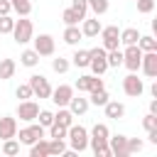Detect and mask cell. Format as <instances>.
I'll list each match as a JSON object with an SVG mask.
<instances>
[{"mask_svg": "<svg viewBox=\"0 0 157 157\" xmlns=\"http://www.w3.org/2000/svg\"><path fill=\"white\" fill-rule=\"evenodd\" d=\"M66 142H69V150H74L76 155L78 152H86L88 150V130L83 125L71 123L69 130H66Z\"/></svg>", "mask_w": 157, "mask_h": 157, "instance_id": "cell-1", "label": "cell"}, {"mask_svg": "<svg viewBox=\"0 0 157 157\" xmlns=\"http://www.w3.org/2000/svg\"><path fill=\"white\" fill-rule=\"evenodd\" d=\"M150 113H155V115H157V98H152V101H150Z\"/></svg>", "mask_w": 157, "mask_h": 157, "instance_id": "cell-45", "label": "cell"}, {"mask_svg": "<svg viewBox=\"0 0 157 157\" xmlns=\"http://www.w3.org/2000/svg\"><path fill=\"white\" fill-rule=\"evenodd\" d=\"M15 27V20L10 15H0V34H10Z\"/></svg>", "mask_w": 157, "mask_h": 157, "instance_id": "cell-39", "label": "cell"}, {"mask_svg": "<svg viewBox=\"0 0 157 157\" xmlns=\"http://www.w3.org/2000/svg\"><path fill=\"white\" fill-rule=\"evenodd\" d=\"M27 83L32 86L34 98H49V96H52V83H49V78H47L44 74H32Z\"/></svg>", "mask_w": 157, "mask_h": 157, "instance_id": "cell-6", "label": "cell"}, {"mask_svg": "<svg viewBox=\"0 0 157 157\" xmlns=\"http://www.w3.org/2000/svg\"><path fill=\"white\" fill-rule=\"evenodd\" d=\"M140 71H142L147 78H155V76H157V52H142Z\"/></svg>", "mask_w": 157, "mask_h": 157, "instance_id": "cell-14", "label": "cell"}, {"mask_svg": "<svg viewBox=\"0 0 157 157\" xmlns=\"http://www.w3.org/2000/svg\"><path fill=\"white\" fill-rule=\"evenodd\" d=\"M142 128L150 132V130H157V115L155 113H147L145 118H142Z\"/></svg>", "mask_w": 157, "mask_h": 157, "instance_id": "cell-41", "label": "cell"}, {"mask_svg": "<svg viewBox=\"0 0 157 157\" xmlns=\"http://www.w3.org/2000/svg\"><path fill=\"white\" fill-rule=\"evenodd\" d=\"M32 42H34V52L39 54V56H54V52H56V42H54V37L52 34H39V37H32Z\"/></svg>", "mask_w": 157, "mask_h": 157, "instance_id": "cell-10", "label": "cell"}, {"mask_svg": "<svg viewBox=\"0 0 157 157\" xmlns=\"http://www.w3.org/2000/svg\"><path fill=\"white\" fill-rule=\"evenodd\" d=\"M74 118H76V115H74L66 105H64V108H59V110L54 113V123H59V125H64V128H69V125L74 123Z\"/></svg>", "mask_w": 157, "mask_h": 157, "instance_id": "cell-27", "label": "cell"}, {"mask_svg": "<svg viewBox=\"0 0 157 157\" xmlns=\"http://www.w3.org/2000/svg\"><path fill=\"white\" fill-rule=\"evenodd\" d=\"M120 44L123 47H128V44H137V39H140V29L137 27H125V29H120Z\"/></svg>", "mask_w": 157, "mask_h": 157, "instance_id": "cell-21", "label": "cell"}, {"mask_svg": "<svg viewBox=\"0 0 157 157\" xmlns=\"http://www.w3.org/2000/svg\"><path fill=\"white\" fill-rule=\"evenodd\" d=\"M69 150V145H66V140H56V137H52L49 140V155H54V157H59V155H64Z\"/></svg>", "mask_w": 157, "mask_h": 157, "instance_id": "cell-34", "label": "cell"}, {"mask_svg": "<svg viewBox=\"0 0 157 157\" xmlns=\"http://www.w3.org/2000/svg\"><path fill=\"white\" fill-rule=\"evenodd\" d=\"M15 96H17L20 101H27V98H34V93H32V86H29V83H20V86L15 88Z\"/></svg>", "mask_w": 157, "mask_h": 157, "instance_id": "cell-36", "label": "cell"}, {"mask_svg": "<svg viewBox=\"0 0 157 157\" xmlns=\"http://www.w3.org/2000/svg\"><path fill=\"white\" fill-rule=\"evenodd\" d=\"M108 7H110V2H108V0H88V10H91L96 17L105 15V12H108Z\"/></svg>", "mask_w": 157, "mask_h": 157, "instance_id": "cell-31", "label": "cell"}, {"mask_svg": "<svg viewBox=\"0 0 157 157\" xmlns=\"http://www.w3.org/2000/svg\"><path fill=\"white\" fill-rule=\"evenodd\" d=\"M101 39H103V49L108 52V49H118L120 47V29H118V25H108V27H101Z\"/></svg>", "mask_w": 157, "mask_h": 157, "instance_id": "cell-12", "label": "cell"}, {"mask_svg": "<svg viewBox=\"0 0 157 157\" xmlns=\"http://www.w3.org/2000/svg\"><path fill=\"white\" fill-rule=\"evenodd\" d=\"M71 7H74L81 17H86V15H88V0H71Z\"/></svg>", "mask_w": 157, "mask_h": 157, "instance_id": "cell-42", "label": "cell"}, {"mask_svg": "<svg viewBox=\"0 0 157 157\" xmlns=\"http://www.w3.org/2000/svg\"><path fill=\"white\" fill-rule=\"evenodd\" d=\"M125 145H128V135H108V147L113 157H130Z\"/></svg>", "mask_w": 157, "mask_h": 157, "instance_id": "cell-15", "label": "cell"}, {"mask_svg": "<svg viewBox=\"0 0 157 157\" xmlns=\"http://www.w3.org/2000/svg\"><path fill=\"white\" fill-rule=\"evenodd\" d=\"M29 157H49V140L39 137L37 142L29 145Z\"/></svg>", "mask_w": 157, "mask_h": 157, "instance_id": "cell-23", "label": "cell"}, {"mask_svg": "<svg viewBox=\"0 0 157 157\" xmlns=\"http://www.w3.org/2000/svg\"><path fill=\"white\" fill-rule=\"evenodd\" d=\"M103 110H105V118H110V120L125 118V103H120V101H110L108 98V103L103 105Z\"/></svg>", "mask_w": 157, "mask_h": 157, "instance_id": "cell-18", "label": "cell"}, {"mask_svg": "<svg viewBox=\"0 0 157 157\" xmlns=\"http://www.w3.org/2000/svg\"><path fill=\"white\" fill-rule=\"evenodd\" d=\"M137 47H140L142 52H157V39H155L152 34H140Z\"/></svg>", "mask_w": 157, "mask_h": 157, "instance_id": "cell-29", "label": "cell"}, {"mask_svg": "<svg viewBox=\"0 0 157 157\" xmlns=\"http://www.w3.org/2000/svg\"><path fill=\"white\" fill-rule=\"evenodd\" d=\"M12 39L17 42V44H27V42H32V37H34V25H32V20L29 17H20V20H15V27H12Z\"/></svg>", "mask_w": 157, "mask_h": 157, "instance_id": "cell-2", "label": "cell"}, {"mask_svg": "<svg viewBox=\"0 0 157 157\" xmlns=\"http://www.w3.org/2000/svg\"><path fill=\"white\" fill-rule=\"evenodd\" d=\"M128 155H137V152H142V147H145V142L140 140V137H128Z\"/></svg>", "mask_w": 157, "mask_h": 157, "instance_id": "cell-38", "label": "cell"}, {"mask_svg": "<svg viewBox=\"0 0 157 157\" xmlns=\"http://www.w3.org/2000/svg\"><path fill=\"white\" fill-rule=\"evenodd\" d=\"M108 98H110V96H108V91H105V88H98V91H91L88 103H91V105H101V108H103V105L108 103Z\"/></svg>", "mask_w": 157, "mask_h": 157, "instance_id": "cell-30", "label": "cell"}, {"mask_svg": "<svg viewBox=\"0 0 157 157\" xmlns=\"http://www.w3.org/2000/svg\"><path fill=\"white\" fill-rule=\"evenodd\" d=\"M71 96H74V86H69V83H59L56 88H52L49 101H52L56 108H64V105H69Z\"/></svg>", "mask_w": 157, "mask_h": 157, "instance_id": "cell-11", "label": "cell"}, {"mask_svg": "<svg viewBox=\"0 0 157 157\" xmlns=\"http://www.w3.org/2000/svg\"><path fill=\"white\" fill-rule=\"evenodd\" d=\"M152 10H155V0H137V12L150 15Z\"/></svg>", "mask_w": 157, "mask_h": 157, "instance_id": "cell-43", "label": "cell"}, {"mask_svg": "<svg viewBox=\"0 0 157 157\" xmlns=\"http://www.w3.org/2000/svg\"><path fill=\"white\" fill-rule=\"evenodd\" d=\"M20 64L27 66V69H34V66L39 64V54H37L34 49H25V52L20 54Z\"/></svg>", "mask_w": 157, "mask_h": 157, "instance_id": "cell-25", "label": "cell"}, {"mask_svg": "<svg viewBox=\"0 0 157 157\" xmlns=\"http://www.w3.org/2000/svg\"><path fill=\"white\" fill-rule=\"evenodd\" d=\"M78 25H81V34H83V37H98V32H101V27H103L98 17H83Z\"/></svg>", "mask_w": 157, "mask_h": 157, "instance_id": "cell-17", "label": "cell"}, {"mask_svg": "<svg viewBox=\"0 0 157 157\" xmlns=\"http://www.w3.org/2000/svg\"><path fill=\"white\" fill-rule=\"evenodd\" d=\"M10 12H12L10 0H0V15H10Z\"/></svg>", "mask_w": 157, "mask_h": 157, "instance_id": "cell-44", "label": "cell"}, {"mask_svg": "<svg viewBox=\"0 0 157 157\" xmlns=\"http://www.w3.org/2000/svg\"><path fill=\"white\" fill-rule=\"evenodd\" d=\"M2 155H7V157H15V155H20V140H15V137H10V140H2Z\"/></svg>", "mask_w": 157, "mask_h": 157, "instance_id": "cell-33", "label": "cell"}, {"mask_svg": "<svg viewBox=\"0 0 157 157\" xmlns=\"http://www.w3.org/2000/svg\"><path fill=\"white\" fill-rule=\"evenodd\" d=\"M17 71L15 59H0V81H10Z\"/></svg>", "mask_w": 157, "mask_h": 157, "instance_id": "cell-24", "label": "cell"}, {"mask_svg": "<svg viewBox=\"0 0 157 157\" xmlns=\"http://www.w3.org/2000/svg\"><path fill=\"white\" fill-rule=\"evenodd\" d=\"M69 61H71V66H76V69H88L91 54H88V49H76V52H74V56H71Z\"/></svg>", "mask_w": 157, "mask_h": 157, "instance_id": "cell-22", "label": "cell"}, {"mask_svg": "<svg viewBox=\"0 0 157 157\" xmlns=\"http://www.w3.org/2000/svg\"><path fill=\"white\" fill-rule=\"evenodd\" d=\"M61 39H64L69 47H76V44L83 39V34H81V27H78V25H66V29H64Z\"/></svg>", "mask_w": 157, "mask_h": 157, "instance_id": "cell-19", "label": "cell"}, {"mask_svg": "<svg viewBox=\"0 0 157 157\" xmlns=\"http://www.w3.org/2000/svg\"><path fill=\"white\" fill-rule=\"evenodd\" d=\"M37 113H39V105H37L32 98H27V101H20V103H17V118H20V120L32 123V120H37Z\"/></svg>", "mask_w": 157, "mask_h": 157, "instance_id": "cell-13", "label": "cell"}, {"mask_svg": "<svg viewBox=\"0 0 157 157\" xmlns=\"http://www.w3.org/2000/svg\"><path fill=\"white\" fill-rule=\"evenodd\" d=\"M123 91H125V96H130V98H140V96L145 93V83H142V78H137V71H130V74L123 78Z\"/></svg>", "mask_w": 157, "mask_h": 157, "instance_id": "cell-9", "label": "cell"}, {"mask_svg": "<svg viewBox=\"0 0 157 157\" xmlns=\"http://www.w3.org/2000/svg\"><path fill=\"white\" fill-rule=\"evenodd\" d=\"M71 69V61L69 59H64V56H54L52 59V71L54 74H66Z\"/></svg>", "mask_w": 157, "mask_h": 157, "instance_id": "cell-32", "label": "cell"}, {"mask_svg": "<svg viewBox=\"0 0 157 157\" xmlns=\"http://www.w3.org/2000/svg\"><path fill=\"white\" fill-rule=\"evenodd\" d=\"M140 59H142V49L137 44H128L123 49V66L128 71H140Z\"/></svg>", "mask_w": 157, "mask_h": 157, "instance_id": "cell-8", "label": "cell"}, {"mask_svg": "<svg viewBox=\"0 0 157 157\" xmlns=\"http://www.w3.org/2000/svg\"><path fill=\"white\" fill-rule=\"evenodd\" d=\"M66 108H69V110H71L74 115H83V113H86V110L91 108V103H88V98H83V96H76V93H74Z\"/></svg>", "mask_w": 157, "mask_h": 157, "instance_id": "cell-20", "label": "cell"}, {"mask_svg": "<svg viewBox=\"0 0 157 157\" xmlns=\"http://www.w3.org/2000/svg\"><path fill=\"white\" fill-rule=\"evenodd\" d=\"M66 130H69V128H64V125H59V123H52V125H49V137L66 140Z\"/></svg>", "mask_w": 157, "mask_h": 157, "instance_id": "cell-37", "label": "cell"}, {"mask_svg": "<svg viewBox=\"0 0 157 157\" xmlns=\"http://www.w3.org/2000/svg\"><path fill=\"white\" fill-rule=\"evenodd\" d=\"M37 120H39L42 128H49V125L54 123V113H52V110H39V113H37Z\"/></svg>", "mask_w": 157, "mask_h": 157, "instance_id": "cell-40", "label": "cell"}, {"mask_svg": "<svg viewBox=\"0 0 157 157\" xmlns=\"http://www.w3.org/2000/svg\"><path fill=\"white\" fill-rule=\"evenodd\" d=\"M108 135H110V130H108V125L105 123H96L93 128H91V132H88V147L96 152L98 147H105L108 145Z\"/></svg>", "mask_w": 157, "mask_h": 157, "instance_id": "cell-4", "label": "cell"}, {"mask_svg": "<svg viewBox=\"0 0 157 157\" xmlns=\"http://www.w3.org/2000/svg\"><path fill=\"white\" fill-rule=\"evenodd\" d=\"M88 54H91V61H88V69H91V74H96V76H103V74L108 71L105 49H103V47H93V49H88Z\"/></svg>", "mask_w": 157, "mask_h": 157, "instance_id": "cell-5", "label": "cell"}, {"mask_svg": "<svg viewBox=\"0 0 157 157\" xmlns=\"http://www.w3.org/2000/svg\"><path fill=\"white\" fill-rule=\"evenodd\" d=\"M12 5V12H17L20 17H29L32 15V2L29 0H10Z\"/></svg>", "mask_w": 157, "mask_h": 157, "instance_id": "cell-28", "label": "cell"}, {"mask_svg": "<svg viewBox=\"0 0 157 157\" xmlns=\"http://www.w3.org/2000/svg\"><path fill=\"white\" fill-rule=\"evenodd\" d=\"M44 130H47V128H42L39 123H34V120H32V123H29L27 128H22L15 137L20 140V145H32V142H37L39 137H44Z\"/></svg>", "mask_w": 157, "mask_h": 157, "instance_id": "cell-7", "label": "cell"}, {"mask_svg": "<svg viewBox=\"0 0 157 157\" xmlns=\"http://www.w3.org/2000/svg\"><path fill=\"white\" fill-rule=\"evenodd\" d=\"M17 135V118L12 115H2L0 118V140H10Z\"/></svg>", "mask_w": 157, "mask_h": 157, "instance_id": "cell-16", "label": "cell"}, {"mask_svg": "<svg viewBox=\"0 0 157 157\" xmlns=\"http://www.w3.org/2000/svg\"><path fill=\"white\" fill-rule=\"evenodd\" d=\"M61 20H64V25H78L83 17H81V15L74 10V7H66V10L61 12Z\"/></svg>", "mask_w": 157, "mask_h": 157, "instance_id": "cell-35", "label": "cell"}, {"mask_svg": "<svg viewBox=\"0 0 157 157\" xmlns=\"http://www.w3.org/2000/svg\"><path fill=\"white\" fill-rule=\"evenodd\" d=\"M105 61H108V69H118L123 66V49H108L105 52Z\"/></svg>", "mask_w": 157, "mask_h": 157, "instance_id": "cell-26", "label": "cell"}, {"mask_svg": "<svg viewBox=\"0 0 157 157\" xmlns=\"http://www.w3.org/2000/svg\"><path fill=\"white\" fill-rule=\"evenodd\" d=\"M150 93H152V96H155V98H157V81H155V83H152V86H150Z\"/></svg>", "mask_w": 157, "mask_h": 157, "instance_id": "cell-46", "label": "cell"}, {"mask_svg": "<svg viewBox=\"0 0 157 157\" xmlns=\"http://www.w3.org/2000/svg\"><path fill=\"white\" fill-rule=\"evenodd\" d=\"M98 88H105V83H103V78L96 76V74H83V76H78L76 83H74V91H78V93H91V91H98Z\"/></svg>", "mask_w": 157, "mask_h": 157, "instance_id": "cell-3", "label": "cell"}]
</instances>
